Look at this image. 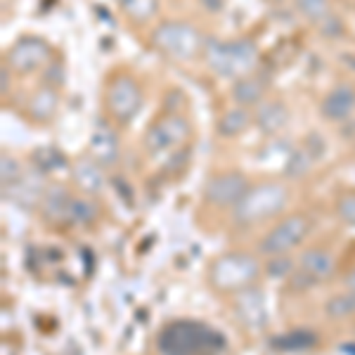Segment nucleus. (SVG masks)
I'll list each match as a JSON object with an SVG mask.
<instances>
[{
    "label": "nucleus",
    "instance_id": "nucleus-1",
    "mask_svg": "<svg viewBox=\"0 0 355 355\" xmlns=\"http://www.w3.org/2000/svg\"><path fill=\"white\" fill-rule=\"evenodd\" d=\"M157 348L162 355H218L225 351V336L209 324L180 320L162 329Z\"/></svg>",
    "mask_w": 355,
    "mask_h": 355
},
{
    "label": "nucleus",
    "instance_id": "nucleus-2",
    "mask_svg": "<svg viewBox=\"0 0 355 355\" xmlns=\"http://www.w3.org/2000/svg\"><path fill=\"white\" fill-rule=\"evenodd\" d=\"M289 199V192L279 182H263V185L251 187L242 197V202L234 206V220L239 225H251V223L266 220L270 216H277L284 209Z\"/></svg>",
    "mask_w": 355,
    "mask_h": 355
},
{
    "label": "nucleus",
    "instance_id": "nucleus-3",
    "mask_svg": "<svg viewBox=\"0 0 355 355\" xmlns=\"http://www.w3.org/2000/svg\"><path fill=\"white\" fill-rule=\"evenodd\" d=\"M206 64L218 76H246L259 62L256 45L251 41L209 43L204 48Z\"/></svg>",
    "mask_w": 355,
    "mask_h": 355
},
{
    "label": "nucleus",
    "instance_id": "nucleus-4",
    "mask_svg": "<svg viewBox=\"0 0 355 355\" xmlns=\"http://www.w3.org/2000/svg\"><path fill=\"white\" fill-rule=\"evenodd\" d=\"M154 45L173 60H190L202 48V33L185 21H166L154 31Z\"/></svg>",
    "mask_w": 355,
    "mask_h": 355
},
{
    "label": "nucleus",
    "instance_id": "nucleus-5",
    "mask_svg": "<svg viewBox=\"0 0 355 355\" xmlns=\"http://www.w3.org/2000/svg\"><path fill=\"white\" fill-rule=\"evenodd\" d=\"M259 272L256 259L246 254H227L211 266V282L218 289H242Z\"/></svg>",
    "mask_w": 355,
    "mask_h": 355
},
{
    "label": "nucleus",
    "instance_id": "nucleus-6",
    "mask_svg": "<svg viewBox=\"0 0 355 355\" xmlns=\"http://www.w3.org/2000/svg\"><path fill=\"white\" fill-rule=\"evenodd\" d=\"M187 137H190V123L180 114H166L150 125L145 135V147L152 154H162L180 147Z\"/></svg>",
    "mask_w": 355,
    "mask_h": 355
},
{
    "label": "nucleus",
    "instance_id": "nucleus-7",
    "mask_svg": "<svg viewBox=\"0 0 355 355\" xmlns=\"http://www.w3.org/2000/svg\"><path fill=\"white\" fill-rule=\"evenodd\" d=\"M308 230H311V220L306 216H289L282 223L272 227L270 232L263 237L261 251L268 256H284L287 251H291L294 246H299L306 239Z\"/></svg>",
    "mask_w": 355,
    "mask_h": 355
},
{
    "label": "nucleus",
    "instance_id": "nucleus-8",
    "mask_svg": "<svg viewBox=\"0 0 355 355\" xmlns=\"http://www.w3.org/2000/svg\"><path fill=\"white\" fill-rule=\"evenodd\" d=\"M107 110L116 121H130L135 116L137 110H140V102H142V95H140V88L137 83L133 81L130 76H114L110 85H107Z\"/></svg>",
    "mask_w": 355,
    "mask_h": 355
},
{
    "label": "nucleus",
    "instance_id": "nucleus-9",
    "mask_svg": "<svg viewBox=\"0 0 355 355\" xmlns=\"http://www.w3.org/2000/svg\"><path fill=\"white\" fill-rule=\"evenodd\" d=\"M249 190L251 187L242 173L227 171V173L214 175L206 182L204 197H206V202L214 206H237Z\"/></svg>",
    "mask_w": 355,
    "mask_h": 355
},
{
    "label": "nucleus",
    "instance_id": "nucleus-10",
    "mask_svg": "<svg viewBox=\"0 0 355 355\" xmlns=\"http://www.w3.org/2000/svg\"><path fill=\"white\" fill-rule=\"evenodd\" d=\"M50 57L48 43L41 38H21L15 43V48L8 55V64L10 69L19 73H31L36 69H41Z\"/></svg>",
    "mask_w": 355,
    "mask_h": 355
},
{
    "label": "nucleus",
    "instance_id": "nucleus-11",
    "mask_svg": "<svg viewBox=\"0 0 355 355\" xmlns=\"http://www.w3.org/2000/svg\"><path fill=\"white\" fill-rule=\"evenodd\" d=\"M353 112H355V88H351V85H336L322 102V114L329 121H343Z\"/></svg>",
    "mask_w": 355,
    "mask_h": 355
},
{
    "label": "nucleus",
    "instance_id": "nucleus-12",
    "mask_svg": "<svg viewBox=\"0 0 355 355\" xmlns=\"http://www.w3.org/2000/svg\"><path fill=\"white\" fill-rule=\"evenodd\" d=\"M90 154L100 166H114L119 159V140L110 125H97L90 137Z\"/></svg>",
    "mask_w": 355,
    "mask_h": 355
},
{
    "label": "nucleus",
    "instance_id": "nucleus-13",
    "mask_svg": "<svg viewBox=\"0 0 355 355\" xmlns=\"http://www.w3.org/2000/svg\"><path fill=\"white\" fill-rule=\"evenodd\" d=\"M73 197L69 194L62 185H53L43 192L41 197V206H43V214L48 220L53 223H64L69 220V211H71Z\"/></svg>",
    "mask_w": 355,
    "mask_h": 355
},
{
    "label": "nucleus",
    "instance_id": "nucleus-14",
    "mask_svg": "<svg viewBox=\"0 0 355 355\" xmlns=\"http://www.w3.org/2000/svg\"><path fill=\"white\" fill-rule=\"evenodd\" d=\"M234 308H237V315L242 318V322L249 324V327H261L266 322V303H263L261 291L254 289L239 291Z\"/></svg>",
    "mask_w": 355,
    "mask_h": 355
},
{
    "label": "nucleus",
    "instance_id": "nucleus-15",
    "mask_svg": "<svg viewBox=\"0 0 355 355\" xmlns=\"http://www.w3.org/2000/svg\"><path fill=\"white\" fill-rule=\"evenodd\" d=\"M334 272V259L322 249L306 251L301 256V272L308 282H320V279H327Z\"/></svg>",
    "mask_w": 355,
    "mask_h": 355
},
{
    "label": "nucleus",
    "instance_id": "nucleus-16",
    "mask_svg": "<svg viewBox=\"0 0 355 355\" xmlns=\"http://www.w3.org/2000/svg\"><path fill=\"white\" fill-rule=\"evenodd\" d=\"M287 121H289L287 107L277 100L261 102L259 110H256V123H259L266 133H279V130L287 125Z\"/></svg>",
    "mask_w": 355,
    "mask_h": 355
},
{
    "label": "nucleus",
    "instance_id": "nucleus-17",
    "mask_svg": "<svg viewBox=\"0 0 355 355\" xmlns=\"http://www.w3.org/2000/svg\"><path fill=\"white\" fill-rule=\"evenodd\" d=\"M73 178L76 182L83 187L85 192H97L102 185H105V173H102V166L95 162L93 157L90 159H78L73 164Z\"/></svg>",
    "mask_w": 355,
    "mask_h": 355
},
{
    "label": "nucleus",
    "instance_id": "nucleus-18",
    "mask_svg": "<svg viewBox=\"0 0 355 355\" xmlns=\"http://www.w3.org/2000/svg\"><path fill=\"white\" fill-rule=\"evenodd\" d=\"M266 81L256 76H242L232 88V97L239 102V107H251V105H261L263 95H266Z\"/></svg>",
    "mask_w": 355,
    "mask_h": 355
},
{
    "label": "nucleus",
    "instance_id": "nucleus-19",
    "mask_svg": "<svg viewBox=\"0 0 355 355\" xmlns=\"http://www.w3.org/2000/svg\"><path fill=\"white\" fill-rule=\"evenodd\" d=\"M28 112H31V116L38 119V121H48V119H53L55 112H57L55 90H50V88L38 90V93L28 100Z\"/></svg>",
    "mask_w": 355,
    "mask_h": 355
},
{
    "label": "nucleus",
    "instance_id": "nucleus-20",
    "mask_svg": "<svg viewBox=\"0 0 355 355\" xmlns=\"http://www.w3.org/2000/svg\"><path fill=\"white\" fill-rule=\"evenodd\" d=\"M251 123V116L244 107H234V110H227L225 114L220 116L218 121V133L225 135V137H232V135H239L249 128Z\"/></svg>",
    "mask_w": 355,
    "mask_h": 355
},
{
    "label": "nucleus",
    "instance_id": "nucleus-21",
    "mask_svg": "<svg viewBox=\"0 0 355 355\" xmlns=\"http://www.w3.org/2000/svg\"><path fill=\"white\" fill-rule=\"evenodd\" d=\"M119 5L123 8V12L133 17L135 21H147L150 17L157 15L159 0H119Z\"/></svg>",
    "mask_w": 355,
    "mask_h": 355
},
{
    "label": "nucleus",
    "instance_id": "nucleus-22",
    "mask_svg": "<svg viewBox=\"0 0 355 355\" xmlns=\"http://www.w3.org/2000/svg\"><path fill=\"white\" fill-rule=\"evenodd\" d=\"M324 313H327L331 320H343V318H348V315H353L355 294L353 291H346V294H339V296H334V299H329L327 306H324Z\"/></svg>",
    "mask_w": 355,
    "mask_h": 355
},
{
    "label": "nucleus",
    "instance_id": "nucleus-23",
    "mask_svg": "<svg viewBox=\"0 0 355 355\" xmlns=\"http://www.w3.org/2000/svg\"><path fill=\"white\" fill-rule=\"evenodd\" d=\"M275 346H277L279 351H306V348L315 346V336L306 329H296V331H291V334L275 341Z\"/></svg>",
    "mask_w": 355,
    "mask_h": 355
},
{
    "label": "nucleus",
    "instance_id": "nucleus-24",
    "mask_svg": "<svg viewBox=\"0 0 355 355\" xmlns=\"http://www.w3.org/2000/svg\"><path fill=\"white\" fill-rule=\"evenodd\" d=\"M294 5L308 21H324L329 17V0H294Z\"/></svg>",
    "mask_w": 355,
    "mask_h": 355
},
{
    "label": "nucleus",
    "instance_id": "nucleus-25",
    "mask_svg": "<svg viewBox=\"0 0 355 355\" xmlns=\"http://www.w3.org/2000/svg\"><path fill=\"white\" fill-rule=\"evenodd\" d=\"M320 152L322 150H313V142H306L303 147H299L294 154H291V162H289V171L291 173H303V171H308L313 166L315 159L320 157Z\"/></svg>",
    "mask_w": 355,
    "mask_h": 355
},
{
    "label": "nucleus",
    "instance_id": "nucleus-26",
    "mask_svg": "<svg viewBox=\"0 0 355 355\" xmlns=\"http://www.w3.org/2000/svg\"><path fill=\"white\" fill-rule=\"evenodd\" d=\"M97 216V206L88 197H73L71 211H69V223H90Z\"/></svg>",
    "mask_w": 355,
    "mask_h": 355
},
{
    "label": "nucleus",
    "instance_id": "nucleus-27",
    "mask_svg": "<svg viewBox=\"0 0 355 355\" xmlns=\"http://www.w3.org/2000/svg\"><path fill=\"white\" fill-rule=\"evenodd\" d=\"M0 175H3V187L15 185V182L21 178L19 162H17L15 157H8V154H3V159H0Z\"/></svg>",
    "mask_w": 355,
    "mask_h": 355
},
{
    "label": "nucleus",
    "instance_id": "nucleus-28",
    "mask_svg": "<svg viewBox=\"0 0 355 355\" xmlns=\"http://www.w3.org/2000/svg\"><path fill=\"white\" fill-rule=\"evenodd\" d=\"M339 216L346 223L355 225V194H346L339 202Z\"/></svg>",
    "mask_w": 355,
    "mask_h": 355
},
{
    "label": "nucleus",
    "instance_id": "nucleus-29",
    "mask_svg": "<svg viewBox=\"0 0 355 355\" xmlns=\"http://www.w3.org/2000/svg\"><path fill=\"white\" fill-rule=\"evenodd\" d=\"M199 3L204 5L206 12H220L225 8V0H199Z\"/></svg>",
    "mask_w": 355,
    "mask_h": 355
},
{
    "label": "nucleus",
    "instance_id": "nucleus-30",
    "mask_svg": "<svg viewBox=\"0 0 355 355\" xmlns=\"http://www.w3.org/2000/svg\"><path fill=\"white\" fill-rule=\"evenodd\" d=\"M8 67L10 64H3V69H0V90H3V95L8 93Z\"/></svg>",
    "mask_w": 355,
    "mask_h": 355
},
{
    "label": "nucleus",
    "instance_id": "nucleus-31",
    "mask_svg": "<svg viewBox=\"0 0 355 355\" xmlns=\"http://www.w3.org/2000/svg\"><path fill=\"white\" fill-rule=\"evenodd\" d=\"M346 287H348V291H353L355 294V270L346 277Z\"/></svg>",
    "mask_w": 355,
    "mask_h": 355
}]
</instances>
